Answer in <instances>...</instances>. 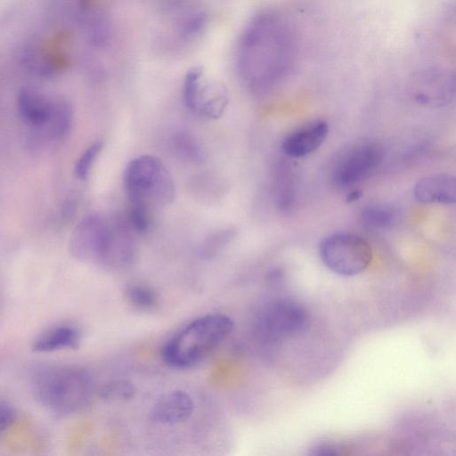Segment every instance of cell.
<instances>
[{"mask_svg": "<svg viewBox=\"0 0 456 456\" xmlns=\"http://www.w3.org/2000/svg\"><path fill=\"white\" fill-rule=\"evenodd\" d=\"M134 384L127 379H114L104 384L100 389L102 399L112 403H123L134 398L135 395Z\"/></svg>", "mask_w": 456, "mask_h": 456, "instance_id": "cell-21", "label": "cell"}, {"mask_svg": "<svg viewBox=\"0 0 456 456\" xmlns=\"http://www.w3.org/2000/svg\"><path fill=\"white\" fill-rule=\"evenodd\" d=\"M410 91L419 103L441 107L448 104L455 94V77L448 69L427 68L415 73Z\"/></svg>", "mask_w": 456, "mask_h": 456, "instance_id": "cell-10", "label": "cell"}, {"mask_svg": "<svg viewBox=\"0 0 456 456\" xmlns=\"http://www.w3.org/2000/svg\"><path fill=\"white\" fill-rule=\"evenodd\" d=\"M232 229H223L211 234L204 242L201 249L203 255L211 256L228 243L233 237Z\"/></svg>", "mask_w": 456, "mask_h": 456, "instance_id": "cell-25", "label": "cell"}, {"mask_svg": "<svg viewBox=\"0 0 456 456\" xmlns=\"http://www.w3.org/2000/svg\"><path fill=\"white\" fill-rule=\"evenodd\" d=\"M70 35L67 31H56L45 38L38 46V65L47 74H54L66 69L70 57L69 48Z\"/></svg>", "mask_w": 456, "mask_h": 456, "instance_id": "cell-13", "label": "cell"}, {"mask_svg": "<svg viewBox=\"0 0 456 456\" xmlns=\"http://www.w3.org/2000/svg\"><path fill=\"white\" fill-rule=\"evenodd\" d=\"M53 100H50L30 88H23L18 96V110L21 118L36 127L43 128L47 123Z\"/></svg>", "mask_w": 456, "mask_h": 456, "instance_id": "cell-16", "label": "cell"}, {"mask_svg": "<svg viewBox=\"0 0 456 456\" xmlns=\"http://www.w3.org/2000/svg\"><path fill=\"white\" fill-rule=\"evenodd\" d=\"M79 1H80L81 4H83L84 6H88V5L94 4L98 0H79Z\"/></svg>", "mask_w": 456, "mask_h": 456, "instance_id": "cell-28", "label": "cell"}, {"mask_svg": "<svg viewBox=\"0 0 456 456\" xmlns=\"http://www.w3.org/2000/svg\"><path fill=\"white\" fill-rule=\"evenodd\" d=\"M382 146L377 142L364 141L344 151L331 168L332 182L338 186H350L369 178L381 165Z\"/></svg>", "mask_w": 456, "mask_h": 456, "instance_id": "cell-7", "label": "cell"}, {"mask_svg": "<svg viewBox=\"0 0 456 456\" xmlns=\"http://www.w3.org/2000/svg\"><path fill=\"white\" fill-rule=\"evenodd\" d=\"M273 191L274 202L281 211L286 212L293 208L297 187L295 173L289 163L281 161L276 166Z\"/></svg>", "mask_w": 456, "mask_h": 456, "instance_id": "cell-17", "label": "cell"}, {"mask_svg": "<svg viewBox=\"0 0 456 456\" xmlns=\"http://www.w3.org/2000/svg\"><path fill=\"white\" fill-rule=\"evenodd\" d=\"M396 220L395 210L387 205L372 204L366 206L360 213L361 224L370 230H384Z\"/></svg>", "mask_w": 456, "mask_h": 456, "instance_id": "cell-18", "label": "cell"}, {"mask_svg": "<svg viewBox=\"0 0 456 456\" xmlns=\"http://www.w3.org/2000/svg\"><path fill=\"white\" fill-rule=\"evenodd\" d=\"M124 185L130 203L167 204L175 196L171 175L161 160L152 155H142L127 164Z\"/></svg>", "mask_w": 456, "mask_h": 456, "instance_id": "cell-4", "label": "cell"}, {"mask_svg": "<svg viewBox=\"0 0 456 456\" xmlns=\"http://www.w3.org/2000/svg\"><path fill=\"white\" fill-rule=\"evenodd\" d=\"M319 255L327 268L344 276L362 273L372 258L369 243L358 235L346 232L324 238L319 246Z\"/></svg>", "mask_w": 456, "mask_h": 456, "instance_id": "cell-5", "label": "cell"}, {"mask_svg": "<svg viewBox=\"0 0 456 456\" xmlns=\"http://www.w3.org/2000/svg\"><path fill=\"white\" fill-rule=\"evenodd\" d=\"M329 125L323 120L308 122L288 134L281 151L289 158H302L315 151L326 140Z\"/></svg>", "mask_w": 456, "mask_h": 456, "instance_id": "cell-11", "label": "cell"}, {"mask_svg": "<svg viewBox=\"0 0 456 456\" xmlns=\"http://www.w3.org/2000/svg\"><path fill=\"white\" fill-rule=\"evenodd\" d=\"M14 420V411L6 402L0 400V435L4 433Z\"/></svg>", "mask_w": 456, "mask_h": 456, "instance_id": "cell-26", "label": "cell"}, {"mask_svg": "<svg viewBox=\"0 0 456 456\" xmlns=\"http://www.w3.org/2000/svg\"><path fill=\"white\" fill-rule=\"evenodd\" d=\"M36 398L57 414H72L92 401L95 384L86 369L75 365H53L37 373L33 381Z\"/></svg>", "mask_w": 456, "mask_h": 456, "instance_id": "cell-3", "label": "cell"}, {"mask_svg": "<svg viewBox=\"0 0 456 456\" xmlns=\"http://www.w3.org/2000/svg\"><path fill=\"white\" fill-rule=\"evenodd\" d=\"M110 238V221L99 214L85 217L76 227L70 240L72 254L80 260L102 265Z\"/></svg>", "mask_w": 456, "mask_h": 456, "instance_id": "cell-8", "label": "cell"}, {"mask_svg": "<svg viewBox=\"0 0 456 456\" xmlns=\"http://www.w3.org/2000/svg\"><path fill=\"white\" fill-rule=\"evenodd\" d=\"M102 148V142H95L90 145L79 157L75 165V175L80 180H86L92 166Z\"/></svg>", "mask_w": 456, "mask_h": 456, "instance_id": "cell-24", "label": "cell"}, {"mask_svg": "<svg viewBox=\"0 0 456 456\" xmlns=\"http://www.w3.org/2000/svg\"><path fill=\"white\" fill-rule=\"evenodd\" d=\"M148 207L141 202L131 203L126 219L132 230L139 233L148 231L151 221Z\"/></svg>", "mask_w": 456, "mask_h": 456, "instance_id": "cell-23", "label": "cell"}, {"mask_svg": "<svg viewBox=\"0 0 456 456\" xmlns=\"http://www.w3.org/2000/svg\"><path fill=\"white\" fill-rule=\"evenodd\" d=\"M175 147L178 154L193 164L204 160V152L198 141L187 132H179L174 137Z\"/></svg>", "mask_w": 456, "mask_h": 456, "instance_id": "cell-22", "label": "cell"}, {"mask_svg": "<svg viewBox=\"0 0 456 456\" xmlns=\"http://www.w3.org/2000/svg\"><path fill=\"white\" fill-rule=\"evenodd\" d=\"M125 297L135 309L150 311L159 303L157 292L149 285L141 282H132L125 288Z\"/></svg>", "mask_w": 456, "mask_h": 456, "instance_id": "cell-20", "label": "cell"}, {"mask_svg": "<svg viewBox=\"0 0 456 456\" xmlns=\"http://www.w3.org/2000/svg\"><path fill=\"white\" fill-rule=\"evenodd\" d=\"M78 329L70 324H57L38 334L32 342V349L38 353H50L76 348L80 341Z\"/></svg>", "mask_w": 456, "mask_h": 456, "instance_id": "cell-15", "label": "cell"}, {"mask_svg": "<svg viewBox=\"0 0 456 456\" xmlns=\"http://www.w3.org/2000/svg\"><path fill=\"white\" fill-rule=\"evenodd\" d=\"M71 121L72 110L69 104L63 100H53L50 118L43 129L48 137L58 138L69 131Z\"/></svg>", "mask_w": 456, "mask_h": 456, "instance_id": "cell-19", "label": "cell"}, {"mask_svg": "<svg viewBox=\"0 0 456 456\" xmlns=\"http://www.w3.org/2000/svg\"><path fill=\"white\" fill-rule=\"evenodd\" d=\"M414 196L422 203L453 204L456 180L451 175L440 174L424 177L414 186Z\"/></svg>", "mask_w": 456, "mask_h": 456, "instance_id": "cell-14", "label": "cell"}, {"mask_svg": "<svg viewBox=\"0 0 456 456\" xmlns=\"http://www.w3.org/2000/svg\"><path fill=\"white\" fill-rule=\"evenodd\" d=\"M232 319L208 314L192 320L163 346L164 362L175 369H187L202 362L232 334Z\"/></svg>", "mask_w": 456, "mask_h": 456, "instance_id": "cell-2", "label": "cell"}, {"mask_svg": "<svg viewBox=\"0 0 456 456\" xmlns=\"http://www.w3.org/2000/svg\"><path fill=\"white\" fill-rule=\"evenodd\" d=\"M360 191H353L347 196V201L356 200L361 197Z\"/></svg>", "mask_w": 456, "mask_h": 456, "instance_id": "cell-27", "label": "cell"}, {"mask_svg": "<svg viewBox=\"0 0 456 456\" xmlns=\"http://www.w3.org/2000/svg\"><path fill=\"white\" fill-rule=\"evenodd\" d=\"M297 36L280 11L259 12L248 22L239 40L236 67L240 79L256 95H264L290 73L297 57Z\"/></svg>", "mask_w": 456, "mask_h": 456, "instance_id": "cell-1", "label": "cell"}, {"mask_svg": "<svg viewBox=\"0 0 456 456\" xmlns=\"http://www.w3.org/2000/svg\"><path fill=\"white\" fill-rule=\"evenodd\" d=\"M306 322L307 314L302 305L289 299H278L260 309L255 328L262 340L275 343L302 332Z\"/></svg>", "mask_w": 456, "mask_h": 456, "instance_id": "cell-6", "label": "cell"}, {"mask_svg": "<svg viewBox=\"0 0 456 456\" xmlns=\"http://www.w3.org/2000/svg\"><path fill=\"white\" fill-rule=\"evenodd\" d=\"M183 96L188 110L208 118L221 117L228 102L224 89L206 81L200 68L186 73Z\"/></svg>", "mask_w": 456, "mask_h": 456, "instance_id": "cell-9", "label": "cell"}, {"mask_svg": "<svg viewBox=\"0 0 456 456\" xmlns=\"http://www.w3.org/2000/svg\"><path fill=\"white\" fill-rule=\"evenodd\" d=\"M194 409V402L186 391L173 390L156 401L150 411V419L157 424L174 426L190 419Z\"/></svg>", "mask_w": 456, "mask_h": 456, "instance_id": "cell-12", "label": "cell"}]
</instances>
